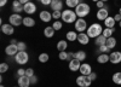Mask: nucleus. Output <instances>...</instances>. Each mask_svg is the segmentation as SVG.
Segmentation results:
<instances>
[{
  "instance_id": "obj_35",
  "label": "nucleus",
  "mask_w": 121,
  "mask_h": 87,
  "mask_svg": "<svg viewBox=\"0 0 121 87\" xmlns=\"http://www.w3.org/2000/svg\"><path fill=\"white\" fill-rule=\"evenodd\" d=\"M7 70H9V64L7 63H1V64H0V73L4 74Z\"/></svg>"
},
{
  "instance_id": "obj_30",
  "label": "nucleus",
  "mask_w": 121,
  "mask_h": 87,
  "mask_svg": "<svg viewBox=\"0 0 121 87\" xmlns=\"http://www.w3.org/2000/svg\"><path fill=\"white\" fill-rule=\"evenodd\" d=\"M110 50H113V48L116 46V39L114 37V36H112V37H108L107 39V44H105Z\"/></svg>"
},
{
  "instance_id": "obj_19",
  "label": "nucleus",
  "mask_w": 121,
  "mask_h": 87,
  "mask_svg": "<svg viewBox=\"0 0 121 87\" xmlns=\"http://www.w3.org/2000/svg\"><path fill=\"white\" fill-rule=\"evenodd\" d=\"M39 17H40V19H41L43 22L48 23L52 19V13H50L48 11H41V12H40V15H39Z\"/></svg>"
},
{
  "instance_id": "obj_20",
  "label": "nucleus",
  "mask_w": 121,
  "mask_h": 87,
  "mask_svg": "<svg viewBox=\"0 0 121 87\" xmlns=\"http://www.w3.org/2000/svg\"><path fill=\"white\" fill-rule=\"evenodd\" d=\"M110 61V58H109V54L108 53H100L97 56V62L99 64H105Z\"/></svg>"
},
{
  "instance_id": "obj_9",
  "label": "nucleus",
  "mask_w": 121,
  "mask_h": 87,
  "mask_svg": "<svg viewBox=\"0 0 121 87\" xmlns=\"http://www.w3.org/2000/svg\"><path fill=\"white\" fill-rule=\"evenodd\" d=\"M97 19L98 21H103L104 22V19H107L109 17V11H108V8L107 7H103V8H98V11H97Z\"/></svg>"
},
{
  "instance_id": "obj_21",
  "label": "nucleus",
  "mask_w": 121,
  "mask_h": 87,
  "mask_svg": "<svg viewBox=\"0 0 121 87\" xmlns=\"http://www.w3.org/2000/svg\"><path fill=\"white\" fill-rule=\"evenodd\" d=\"M115 24H116V21L114 19V17H112V16H109L107 19H104L105 28H115Z\"/></svg>"
},
{
  "instance_id": "obj_29",
  "label": "nucleus",
  "mask_w": 121,
  "mask_h": 87,
  "mask_svg": "<svg viewBox=\"0 0 121 87\" xmlns=\"http://www.w3.org/2000/svg\"><path fill=\"white\" fill-rule=\"evenodd\" d=\"M114 32H115V28H104L102 35H104V36L108 39V37H112V36H113Z\"/></svg>"
},
{
  "instance_id": "obj_54",
  "label": "nucleus",
  "mask_w": 121,
  "mask_h": 87,
  "mask_svg": "<svg viewBox=\"0 0 121 87\" xmlns=\"http://www.w3.org/2000/svg\"><path fill=\"white\" fill-rule=\"evenodd\" d=\"M0 87H5V86H3V85H1V86H0Z\"/></svg>"
},
{
  "instance_id": "obj_33",
  "label": "nucleus",
  "mask_w": 121,
  "mask_h": 87,
  "mask_svg": "<svg viewBox=\"0 0 121 87\" xmlns=\"http://www.w3.org/2000/svg\"><path fill=\"white\" fill-rule=\"evenodd\" d=\"M50 59V57L47 53H40L39 54V62H41V63H46L47 61Z\"/></svg>"
},
{
  "instance_id": "obj_39",
  "label": "nucleus",
  "mask_w": 121,
  "mask_h": 87,
  "mask_svg": "<svg viewBox=\"0 0 121 87\" xmlns=\"http://www.w3.org/2000/svg\"><path fill=\"white\" fill-rule=\"evenodd\" d=\"M26 75H27L28 77H32V76L34 75V70L32 69V68H28V69L26 70Z\"/></svg>"
},
{
  "instance_id": "obj_26",
  "label": "nucleus",
  "mask_w": 121,
  "mask_h": 87,
  "mask_svg": "<svg viewBox=\"0 0 121 87\" xmlns=\"http://www.w3.org/2000/svg\"><path fill=\"white\" fill-rule=\"evenodd\" d=\"M74 57L76 58V59H79L80 62H84V61L86 59V52L80 50V51H78V52L74 53Z\"/></svg>"
},
{
  "instance_id": "obj_55",
  "label": "nucleus",
  "mask_w": 121,
  "mask_h": 87,
  "mask_svg": "<svg viewBox=\"0 0 121 87\" xmlns=\"http://www.w3.org/2000/svg\"><path fill=\"white\" fill-rule=\"evenodd\" d=\"M18 87H19V86H18Z\"/></svg>"
},
{
  "instance_id": "obj_4",
  "label": "nucleus",
  "mask_w": 121,
  "mask_h": 87,
  "mask_svg": "<svg viewBox=\"0 0 121 87\" xmlns=\"http://www.w3.org/2000/svg\"><path fill=\"white\" fill-rule=\"evenodd\" d=\"M15 61L19 65H24L29 61V56H28V53L26 51H18V53L15 56Z\"/></svg>"
},
{
  "instance_id": "obj_41",
  "label": "nucleus",
  "mask_w": 121,
  "mask_h": 87,
  "mask_svg": "<svg viewBox=\"0 0 121 87\" xmlns=\"http://www.w3.org/2000/svg\"><path fill=\"white\" fill-rule=\"evenodd\" d=\"M30 83H32V85H36L38 83V77L35 75H33L32 77H30Z\"/></svg>"
},
{
  "instance_id": "obj_25",
  "label": "nucleus",
  "mask_w": 121,
  "mask_h": 87,
  "mask_svg": "<svg viewBox=\"0 0 121 87\" xmlns=\"http://www.w3.org/2000/svg\"><path fill=\"white\" fill-rule=\"evenodd\" d=\"M67 47H68V44H67L65 40H59V41L57 42V50H58L59 52L65 51V50H67Z\"/></svg>"
},
{
  "instance_id": "obj_17",
  "label": "nucleus",
  "mask_w": 121,
  "mask_h": 87,
  "mask_svg": "<svg viewBox=\"0 0 121 87\" xmlns=\"http://www.w3.org/2000/svg\"><path fill=\"white\" fill-rule=\"evenodd\" d=\"M90 39L91 37L86 33H79V35H78V41L81 45H87L90 42Z\"/></svg>"
},
{
  "instance_id": "obj_1",
  "label": "nucleus",
  "mask_w": 121,
  "mask_h": 87,
  "mask_svg": "<svg viewBox=\"0 0 121 87\" xmlns=\"http://www.w3.org/2000/svg\"><path fill=\"white\" fill-rule=\"evenodd\" d=\"M102 33H103V27L100 25L99 23H93V24H91V25L87 28V30H86V34H87L91 39L98 37L99 35H102Z\"/></svg>"
},
{
  "instance_id": "obj_12",
  "label": "nucleus",
  "mask_w": 121,
  "mask_h": 87,
  "mask_svg": "<svg viewBox=\"0 0 121 87\" xmlns=\"http://www.w3.org/2000/svg\"><path fill=\"white\" fill-rule=\"evenodd\" d=\"M24 12H26L27 15H33V13H35V12H36V5H35L34 3H32V1L27 3V4L24 5Z\"/></svg>"
},
{
  "instance_id": "obj_38",
  "label": "nucleus",
  "mask_w": 121,
  "mask_h": 87,
  "mask_svg": "<svg viewBox=\"0 0 121 87\" xmlns=\"http://www.w3.org/2000/svg\"><path fill=\"white\" fill-rule=\"evenodd\" d=\"M52 18H55L56 21L58 18H62V11H53L52 13Z\"/></svg>"
},
{
  "instance_id": "obj_47",
  "label": "nucleus",
  "mask_w": 121,
  "mask_h": 87,
  "mask_svg": "<svg viewBox=\"0 0 121 87\" xmlns=\"http://www.w3.org/2000/svg\"><path fill=\"white\" fill-rule=\"evenodd\" d=\"M6 4H7V0H0V6H1V7L5 6Z\"/></svg>"
},
{
  "instance_id": "obj_31",
  "label": "nucleus",
  "mask_w": 121,
  "mask_h": 87,
  "mask_svg": "<svg viewBox=\"0 0 121 87\" xmlns=\"http://www.w3.org/2000/svg\"><path fill=\"white\" fill-rule=\"evenodd\" d=\"M80 4V0H65V5L69 8H75Z\"/></svg>"
},
{
  "instance_id": "obj_15",
  "label": "nucleus",
  "mask_w": 121,
  "mask_h": 87,
  "mask_svg": "<svg viewBox=\"0 0 121 87\" xmlns=\"http://www.w3.org/2000/svg\"><path fill=\"white\" fill-rule=\"evenodd\" d=\"M12 11L15 13H21L22 11H24V5H22L18 0H13V3H12Z\"/></svg>"
},
{
  "instance_id": "obj_22",
  "label": "nucleus",
  "mask_w": 121,
  "mask_h": 87,
  "mask_svg": "<svg viewBox=\"0 0 121 87\" xmlns=\"http://www.w3.org/2000/svg\"><path fill=\"white\" fill-rule=\"evenodd\" d=\"M105 44H107V37H105L104 35H99L98 37L95 39V45H96L97 47L102 46V45H105Z\"/></svg>"
},
{
  "instance_id": "obj_2",
  "label": "nucleus",
  "mask_w": 121,
  "mask_h": 87,
  "mask_svg": "<svg viewBox=\"0 0 121 87\" xmlns=\"http://www.w3.org/2000/svg\"><path fill=\"white\" fill-rule=\"evenodd\" d=\"M91 12V7L88 4L86 3H80L76 7H75V13L78 15L79 18H85L86 16H88Z\"/></svg>"
},
{
  "instance_id": "obj_8",
  "label": "nucleus",
  "mask_w": 121,
  "mask_h": 87,
  "mask_svg": "<svg viewBox=\"0 0 121 87\" xmlns=\"http://www.w3.org/2000/svg\"><path fill=\"white\" fill-rule=\"evenodd\" d=\"M109 58H110V63L113 64H119L121 63V51H114L109 54Z\"/></svg>"
},
{
  "instance_id": "obj_34",
  "label": "nucleus",
  "mask_w": 121,
  "mask_h": 87,
  "mask_svg": "<svg viewBox=\"0 0 121 87\" xmlns=\"http://www.w3.org/2000/svg\"><path fill=\"white\" fill-rule=\"evenodd\" d=\"M52 28L55 29V30H60L62 29V22H59V21H55L53 24H52Z\"/></svg>"
},
{
  "instance_id": "obj_13",
  "label": "nucleus",
  "mask_w": 121,
  "mask_h": 87,
  "mask_svg": "<svg viewBox=\"0 0 121 87\" xmlns=\"http://www.w3.org/2000/svg\"><path fill=\"white\" fill-rule=\"evenodd\" d=\"M80 66H81V62L79 59H76V58H74V59H72L69 62V70H72L74 73L80 69Z\"/></svg>"
},
{
  "instance_id": "obj_42",
  "label": "nucleus",
  "mask_w": 121,
  "mask_h": 87,
  "mask_svg": "<svg viewBox=\"0 0 121 87\" xmlns=\"http://www.w3.org/2000/svg\"><path fill=\"white\" fill-rule=\"evenodd\" d=\"M88 77H90V79H91V81H92V82H93V81H95V80L97 79V74L92 71V73H91V74L88 75Z\"/></svg>"
},
{
  "instance_id": "obj_44",
  "label": "nucleus",
  "mask_w": 121,
  "mask_h": 87,
  "mask_svg": "<svg viewBox=\"0 0 121 87\" xmlns=\"http://www.w3.org/2000/svg\"><path fill=\"white\" fill-rule=\"evenodd\" d=\"M40 3H41L43 5H51L52 3V0H39Z\"/></svg>"
},
{
  "instance_id": "obj_37",
  "label": "nucleus",
  "mask_w": 121,
  "mask_h": 87,
  "mask_svg": "<svg viewBox=\"0 0 121 87\" xmlns=\"http://www.w3.org/2000/svg\"><path fill=\"white\" fill-rule=\"evenodd\" d=\"M58 57H59V59H60V61H67V58H68V52H65V51L59 52Z\"/></svg>"
},
{
  "instance_id": "obj_16",
  "label": "nucleus",
  "mask_w": 121,
  "mask_h": 87,
  "mask_svg": "<svg viewBox=\"0 0 121 87\" xmlns=\"http://www.w3.org/2000/svg\"><path fill=\"white\" fill-rule=\"evenodd\" d=\"M1 32L5 34V35H12L13 34V32H15V28H13V25L12 24H3L1 25Z\"/></svg>"
},
{
  "instance_id": "obj_48",
  "label": "nucleus",
  "mask_w": 121,
  "mask_h": 87,
  "mask_svg": "<svg viewBox=\"0 0 121 87\" xmlns=\"http://www.w3.org/2000/svg\"><path fill=\"white\" fill-rule=\"evenodd\" d=\"M18 1H19V3H21L22 5H26L27 3H29V1H30V0H18Z\"/></svg>"
},
{
  "instance_id": "obj_7",
  "label": "nucleus",
  "mask_w": 121,
  "mask_h": 87,
  "mask_svg": "<svg viewBox=\"0 0 121 87\" xmlns=\"http://www.w3.org/2000/svg\"><path fill=\"white\" fill-rule=\"evenodd\" d=\"M9 23L10 24H12L13 27H18V25H21L23 24V18L21 15H18V13H13L9 17Z\"/></svg>"
},
{
  "instance_id": "obj_10",
  "label": "nucleus",
  "mask_w": 121,
  "mask_h": 87,
  "mask_svg": "<svg viewBox=\"0 0 121 87\" xmlns=\"http://www.w3.org/2000/svg\"><path fill=\"white\" fill-rule=\"evenodd\" d=\"M80 74L81 75H90L91 73H92V66H91L88 63H81V66H80V69H79Z\"/></svg>"
},
{
  "instance_id": "obj_51",
  "label": "nucleus",
  "mask_w": 121,
  "mask_h": 87,
  "mask_svg": "<svg viewBox=\"0 0 121 87\" xmlns=\"http://www.w3.org/2000/svg\"><path fill=\"white\" fill-rule=\"evenodd\" d=\"M92 1H93V3H97V1H99V0H92Z\"/></svg>"
},
{
  "instance_id": "obj_23",
  "label": "nucleus",
  "mask_w": 121,
  "mask_h": 87,
  "mask_svg": "<svg viewBox=\"0 0 121 87\" xmlns=\"http://www.w3.org/2000/svg\"><path fill=\"white\" fill-rule=\"evenodd\" d=\"M23 25H26L27 28L34 27V25H35L34 18H32V17H24V18H23Z\"/></svg>"
},
{
  "instance_id": "obj_46",
  "label": "nucleus",
  "mask_w": 121,
  "mask_h": 87,
  "mask_svg": "<svg viewBox=\"0 0 121 87\" xmlns=\"http://www.w3.org/2000/svg\"><path fill=\"white\" fill-rule=\"evenodd\" d=\"M96 4H97V7H98V8H103V7H104V3L100 1V0H99V1H97Z\"/></svg>"
},
{
  "instance_id": "obj_14",
  "label": "nucleus",
  "mask_w": 121,
  "mask_h": 87,
  "mask_svg": "<svg viewBox=\"0 0 121 87\" xmlns=\"http://www.w3.org/2000/svg\"><path fill=\"white\" fill-rule=\"evenodd\" d=\"M17 82H18V86L19 87H29V85H32V83H30V77H28L27 75L19 76Z\"/></svg>"
},
{
  "instance_id": "obj_45",
  "label": "nucleus",
  "mask_w": 121,
  "mask_h": 87,
  "mask_svg": "<svg viewBox=\"0 0 121 87\" xmlns=\"http://www.w3.org/2000/svg\"><path fill=\"white\" fill-rule=\"evenodd\" d=\"M114 19L116 21V23H119V22L121 21V15H120V13H116V15L114 16Z\"/></svg>"
},
{
  "instance_id": "obj_27",
  "label": "nucleus",
  "mask_w": 121,
  "mask_h": 87,
  "mask_svg": "<svg viewBox=\"0 0 121 87\" xmlns=\"http://www.w3.org/2000/svg\"><path fill=\"white\" fill-rule=\"evenodd\" d=\"M112 80H113V82H114L115 85L121 86V71L114 73V75H113V77H112Z\"/></svg>"
},
{
  "instance_id": "obj_28",
  "label": "nucleus",
  "mask_w": 121,
  "mask_h": 87,
  "mask_svg": "<svg viewBox=\"0 0 121 87\" xmlns=\"http://www.w3.org/2000/svg\"><path fill=\"white\" fill-rule=\"evenodd\" d=\"M44 35H45L46 37H52V36L55 35V29L52 28V25H51V27H46V28L44 29Z\"/></svg>"
},
{
  "instance_id": "obj_18",
  "label": "nucleus",
  "mask_w": 121,
  "mask_h": 87,
  "mask_svg": "<svg viewBox=\"0 0 121 87\" xmlns=\"http://www.w3.org/2000/svg\"><path fill=\"white\" fill-rule=\"evenodd\" d=\"M50 6H51V8L53 11H62L63 3H62V0H52V3Z\"/></svg>"
},
{
  "instance_id": "obj_40",
  "label": "nucleus",
  "mask_w": 121,
  "mask_h": 87,
  "mask_svg": "<svg viewBox=\"0 0 121 87\" xmlns=\"http://www.w3.org/2000/svg\"><path fill=\"white\" fill-rule=\"evenodd\" d=\"M26 75V69H23V68H19V69L17 70V76H24Z\"/></svg>"
},
{
  "instance_id": "obj_24",
  "label": "nucleus",
  "mask_w": 121,
  "mask_h": 87,
  "mask_svg": "<svg viewBox=\"0 0 121 87\" xmlns=\"http://www.w3.org/2000/svg\"><path fill=\"white\" fill-rule=\"evenodd\" d=\"M78 33H75V30H70L65 34V37H67V40L68 41H75L78 40Z\"/></svg>"
},
{
  "instance_id": "obj_11",
  "label": "nucleus",
  "mask_w": 121,
  "mask_h": 87,
  "mask_svg": "<svg viewBox=\"0 0 121 87\" xmlns=\"http://www.w3.org/2000/svg\"><path fill=\"white\" fill-rule=\"evenodd\" d=\"M5 53L7 56H16L18 53V47L15 44H10L9 46H6L5 48Z\"/></svg>"
},
{
  "instance_id": "obj_32",
  "label": "nucleus",
  "mask_w": 121,
  "mask_h": 87,
  "mask_svg": "<svg viewBox=\"0 0 121 87\" xmlns=\"http://www.w3.org/2000/svg\"><path fill=\"white\" fill-rule=\"evenodd\" d=\"M109 52H110V48H109L107 45L99 46L98 50H97V53H98V54H100V53H109Z\"/></svg>"
},
{
  "instance_id": "obj_6",
  "label": "nucleus",
  "mask_w": 121,
  "mask_h": 87,
  "mask_svg": "<svg viewBox=\"0 0 121 87\" xmlns=\"http://www.w3.org/2000/svg\"><path fill=\"white\" fill-rule=\"evenodd\" d=\"M76 83L80 87H90L92 81H91V79L87 75H80L76 77Z\"/></svg>"
},
{
  "instance_id": "obj_3",
  "label": "nucleus",
  "mask_w": 121,
  "mask_h": 87,
  "mask_svg": "<svg viewBox=\"0 0 121 87\" xmlns=\"http://www.w3.org/2000/svg\"><path fill=\"white\" fill-rule=\"evenodd\" d=\"M78 19V15L75 13V11H73L72 8H68L62 11V21L65 23H75Z\"/></svg>"
},
{
  "instance_id": "obj_50",
  "label": "nucleus",
  "mask_w": 121,
  "mask_h": 87,
  "mask_svg": "<svg viewBox=\"0 0 121 87\" xmlns=\"http://www.w3.org/2000/svg\"><path fill=\"white\" fill-rule=\"evenodd\" d=\"M100 1H103V3H107V1H109V0H100Z\"/></svg>"
},
{
  "instance_id": "obj_53",
  "label": "nucleus",
  "mask_w": 121,
  "mask_h": 87,
  "mask_svg": "<svg viewBox=\"0 0 121 87\" xmlns=\"http://www.w3.org/2000/svg\"><path fill=\"white\" fill-rule=\"evenodd\" d=\"M119 25H120V28H121V21H120V22H119Z\"/></svg>"
},
{
  "instance_id": "obj_5",
  "label": "nucleus",
  "mask_w": 121,
  "mask_h": 87,
  "mask_svg": "<svg viewBox=\"0 0 121 87\" xmlns=\"http://www.w3.org/2000/svg\"><path fill=\"white\" fill-rule=\"evenodd\" d=\"M74 25H75V30L78 33H85L87 30V28H88L87 22H86L85 18H78Z\"/></svg>"
},
{
  "instance_id": "obj_49",
  "label": "nucleus",
  "mask_w": 121,
  "mask_h": 87,
  "mask_svg": "<svg viewBox=\"0 0 121 87\" xmlns=\"http://www.w3.org/2000/svg\"><path fill=\"white\" fill-rule=\"evenodd\" d=\"M16 42H17V41H16V40H15V39H12V40H11V44H15V45H17V44H16Z\"/></svg>"
},
{
  "instance_id": "obj_52",
  "label": "nucleus",
  "mask_w": 121,
  "mask_h": 87,
  "mask_svg": "<svg viewBox=\"0 0 121 87\" xmlns=\"http://www.w3.org/2000/svg\"><path fill=\"white\" fill-rule=\"evenodd\" d=\"M119 13L121 15V7H120V10H119Z\"/></svg>"
},
{
  "instance_id": "obj_36",
  "label": "nucleus",
  "mask_w": 121,
  "mask_h": 87,
  "mask_svg": "<svg viewBox=\"0 0 121 87\" xmlns=\"http://www.w3.org/2000/svg\"><path fill=\"white\" fill-rule=\"evenodd\" d=\"M17 47H18V51H26L27 44H24V42H22V41H19V42H17Z\"/></svg>"
},
{
  "instance_id": "obj_43",
  "label": "nucleus",
  "mask_w": 121,
  "mask_h": 87,
  "mask_svg": "<svg viewBox=\"0 0 121 87\" xmlns=\"http://www.w3.org/2000/svg\"><path fill=\"white\" fill-rule=\"evenodd\" d=\"M74 58H75V57H74V52H68V58H67V61L70 62L72 59H74Z\"/></svg>"
}]
</instances>
